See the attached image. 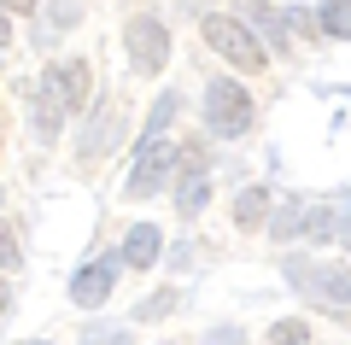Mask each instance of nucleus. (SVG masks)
Segmentation results:
<instances>
[{"mask_svg":"<svg viewBox=\"0 0 351 345\" xmlns=\"http://www.w3.org/2000/svg\"><path fill=\"white\" fill-rule=\"evenodd\" d=\"M205 41H211V47L223 53L228 64H240V71H269V53H263V41L252 36L240 18H228V12H211V18H205Z\"/></svg>","mask_w":351,"mask_h":345,"instance_id":"1","label":"nucleus"},{"mask_svg":"<svg viewBox=\"0 0 351 345\" xmlns=\"http://www.w3.org/2000/svg\"><path fill=\"white\" fill-rule=\"evenodd\" d=\"M176 106H182L176 94H158V99H152V111H147V141H158V135H164V123L176 117Z\"/></svg>","mask_w":351,"mask_h":345,"instance_id":"10","label":"nucleus"},{"mask_svg":"<svg viewBox=\"0 0 351 345\" xmlns=\"http://www.w3.org/2000/svg\"><path fill=\"white\" fill-rule=\"evenodd\" d=\"M82 345H129V333L123 328H106V333H88Z\"/></svg>","mask_w":351,"mask_h":345,"instance_id":"18","label":"nucleus"},{"mask_svg":"<svg viewBox=\"0 0 351 345\" xmlns=\"http://www.w3.org/2000/svg\"><path fill=\"white\" fill-rule=\"evenodd\" d=\"M205 199H211V182H205V176H193V182H182V217H193V211H199Z\"/></svg>","mask_w":351,"mask_h":345,"instance_id":"12","label":"nucleus"},{"mask_svg":"<svg viewBox=\"0 0 351 345\" xmlns=\"http://www.w3.org/2000/svg\"><path fill=\"white\" fill-rule=\"evenodd\" d=\"M346 6H351V0H328V6H322V29H328V36H334V41H346Z\"/></svg>","mask_w":351,"mask_h":345,"instance_id":"11","label":"nucleus"},{"mask_svg":"<svg viewBox=\"0 0 351 345\" xmlns=\"http://www.w3.org/2000/svg\"><path fill=\"white\" fill-rule=\"evenodd\" d=\"M36 0H0V12H29Z\"/></svg>","mask_w":351,"mask_h":345,"instance_id":"20","label":"nucleus"},{"mask_svg":"<svg viewBox=\"0 0 351 345\" xmlns=\"http://www.w3.org/2000/svg\"><path fill=\"white\" fill-rule=\"evenodd\" d=\"M47 76H53V88H59L64 111H82L88 106V94H94V71H88V59H64L59 71H47Z\"/></svg>","mask_w":351,"mask_h":345,"instance_id":"5","label":"nucleus"},{"mask_svg":"<svg viewBox=\"0 0 351 345\" xmlns=\"http://www.w3.org/2000/svg\"><path fill=\"white\" fill-rule=\"evenodd\" d=\"M299 217H304V205H299V199H287V211L276 217V235H293V228H299Z\"/></svg>","mask_w":351,"mask_h":345,"instance_id":"17","label":"nucleus"},{"mask_svg":"<svg viewBox=\"0 0 351 345\" xmlns=\"http://www.w3.org/2000/svg\"><path fill=\"white\" fill-rule=\"evenodd\" d=\"M205 123H211V135H228V141L246 135V129H252V94L234 88L228 76L211 82V88H205Z\"/></svg>","mask_w":351,"mask_h":345,"instance_id":"2","label":"nucleus"},{"mask_svg":"<svg viewBox=\"0 0 351 345\" xmlns=\"http://www.w3.org/2000/svg\"><path fill=\"white\" fill-rule=\"evenodd\" d=\"M64 117H71V111H64V99H59V88H53V76H41V111H36V129H41V135H59Z\"/></svg>","mask_w":351,"mask_h":345,"instance_id":"8","label":"nucleus"},{"mask_svg":"<svg viewBox=\"0 0 351 345\" xmlns=\"http://www.w3.org/2000/svg\"><path fill=\"white\" fill-rule=\"evenodd\" d=\"M18 258H24V252H18V235L0 228V270H18Z\"/></svg>","mask_w":351,"mask_h":345,"instance_id":"16","label":"nucleus"},{"mask_svg":"<svg viewBox=\"0 0 351 345\" xmlns=\"http://www.w3.org/2000/svg\"><path fill=\"white\" fill-rule=\"evenodd\" d=\"M6 41H12V24H6V12H0V47H6Z\"/></svg>","mask_w":351,"mask_h":345,"instance_id":"21","label":"nucleus"},{"mask_svg":"<svg viewBox=\"0 0 351 345\" xmlns=\"http://www.w3.org/2000/svg\"><path fill=\"white\" fill-rule=\"evenodd\" d=\"M106 293H112V263H88V270H76V281H71L76 305H106Z\"/></svg>","mask_w":351,"mask_h":345,"instance_id":"6","label":"nucleus"},{"mask_svg":"<svg viewBox=\"0 0 351 345\" xmlns=\"http://www.w3.org/2000/svg\"><path fill=\"white\" fill-rule=\"evenodd\" d=\"M176 152H182L176 141H141V164L129 170V193H135V199L158 193V187H164V176L176 170Z\"/></svg>","mask_w":351,"mask_h":345,"instance_id":"3","label":"nucleus"},{"mask_svg":"<svg viewBox=\"0 0 351 345\" xmlns=\"http://www.w3.org/2000/svg\"><path fill=\"white\" fill-rule=\"evenodd\" d=\"M263 205H269V193H263V187H246V193L234 199V222H240V228H258V222H263Z\"/></svg>","mask_w":351,"mask_h":345,"instance_id":"9","label":"nucleus"},{"mask_svg":"<svg viewBox=\"0 0 351 345\" xmlns=\"http://www.w3.org/2000/svg\"><path fill=\"white\" fill-rule=\"evenodd\" d=\"M29 345H41V340H29Z\"/></svg>","mask_w":351,"mask_h":345,"instance_id":"22","label":"nucleus"},{"mask_svg":"<svg viewBox=\"0 0 351 345\" xmlns=\"http://www.w3.org/2000/svg\"><path fill=\"white\" fill-rule=\"evenodd\" d=\"M158 246H164V235L152 228V222H141V228H129V240H123V258L135 263V270H147V263H158Z\"/></svg>","mask_w":351,"mask_h":345,"instance_id":"7","label":"nucleus"},{"mask_svg":"<svg viewBox=\"0 0 351 345\" xmlns=\"http://www.w3.org/2000/svg\"><path fill=\"white\" fill-rule=\"evenodd\" d=\"M129 53H135V71H147V76H158L164 64H170V36H164L158 18L141 12L135 24H129Z\"/></svg>","mask_w":351,"mask_h":345,"instance_id":"4","label":"nucleus"},{"mask_svg":"<svg viewBox=\"0 0 351 345\" xmlns=\"http://www.w3.org/2000/svg\"><path fill=\"white\" fill-rule=\"evenodd\" d=\"M205 345H246V340H240L234 328H217V333H211V340H205Z\"/></svg>","mask_w":351,"mask_h":345,"instance_id":"19","label":"nucleus"},{"mask_svg":"<svg viewBox=\"0 0 351 345\" xmlns=\"http://www.w3.org/2000/svg\"><path fill=\"white\" fill-rule=\"evenodd\" d=\"M76 12H82V0H53V24H41V29H53V36H59V29L76 24Z\"/></svg>","mask_w":351,"mask_h":345,"instance_id":"14","label":"nucleus"},{"mask_svg":"<svg viewBox=\"0 0 351 345\" xmlns=\"http://www.w3.org/2000/svg\"><path fill=\"white\" fill-rule=\"evenodd\" d=\"M170 310H176V293L164 287V293H152L147 305H141V322H158V316H170Z\"/></svg>","mask_w":351,"mask_h":345,"instance_id":"15","label":"nucleus"},{"mask_svg":"<svg viewBox=\"0 0 351 345\" xmlns=\"http://www.w3.org/2000/svg\"><path fill=\"white\" fill-rule=\"evenodd\" d=\"M304 340H311L304 322H276V328H269V345H304Z\"/></svg>","mask_w":351,"mask_h":345,"instance_id":"13","label":"nucleus"}]
</instances>
